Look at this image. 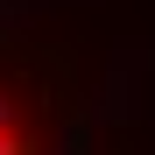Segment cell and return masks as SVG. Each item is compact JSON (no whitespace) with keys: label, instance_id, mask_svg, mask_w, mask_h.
I'll return each instance as SVG.
<instances>
[{"label":"cell","instance_id":"1","mask_svg":"<svg viewBox=\"0 0 155 155\" xmlns=\"http://www.w3.org/2000/svg\"><path fill=\"white\" fill-rule=\"evenodd\" d=\"M7 120H14V113H7V92H0V127H7Z\"/></svg>","mask_w":155,"mask_h":155}]
</instances>
